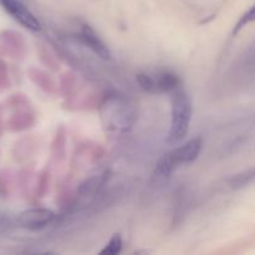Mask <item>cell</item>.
<instances>
[{
    "label": "cell",
    "mask_w": 255,
    "mask_h": 255,
    "mask_svg": "<svg viewBox=\"0 0 255 255\" xmlns=\"http://www.w3.org/2000/svg\"><path fill=\"white\" fill-rule=\"evenodd\" d=\"M192 121V101L184 90L176 89L171 97V125L168 142L178 143L188 134Z\"/></svg>",
    "instance_id": "1"
},
{
    "label": "cell",
    "mask_w": 255,
    "mask_h": 255,
    "mask_svg": "<svg viewBox=\"0 0 255 255\" xmlns=\"http://www.w3.org/2000/svg\"><path fill=\"white\" fill-rule=\"evenodd\" d=\"M133 116L132 105L125 97L114 95L105 102L102 119L105 120L107 128L115 131H126L133 124Z\"/></svg>",
    "instance_id": "2"
},
{
    "label": "cell",
    "mask_w": 255,
    "mask_h": 255,
    "mask_svg": "<svg viewBox=\"0 0 255 255\" xmlns=\"http://www.w3.org/2000/svg\"><path fill=\"white\" fill-rule=\"evenodd\" d=\"M54 219V212L47 208L36 207V208H30L21 212L19 214L17 222H19L20 227H22V228L35 232L46 228L50 223H52Z\"/></svg>",
    "instance_id": "3"
},
{
    "label": "cell",
    "mask_w": 255,
    "mask_h": 255,
    "mask_svg": "<svg viewBox=\"0 0 255 255\" xmlns=\"http://www.w3.org/2000/svg\"><path fill=\"white\" fill-rule=\"evenodd\" d=\"M202 147H203V139L201 137H196V138L189 139L182 146L174 148L173 151L167 152V156H168L172 166L176 168L181 164H189L196 161L201 154Z\"/></svg>",
    "instance_id": "4"
},
{
    "label": "cell",
    "mask_w": 255,
    "mask_h": 255,
    "mask_svg": "<svg viewBox=\"0 0 255 255\" xmlns=\"http://www.w3.org/2000/svg\"><path fill=\"white\" fill-rule=\"evenodd\" d=\"M1 4L7 14L11 15L24 27L31 31H39L41 29L39 19L20 0H1Z\"/></svg>",
    "instance_id": "5"
},
{
    "label": "cell",
    "mask_w": 255,
    "mask_h": 255,
    "mask_svg": "<svg viewBox=\"0 0 255 255\" xmlns=\"http://www.w3.org/2000/svg\"><path fill=\"white\" fill-rule=\"evenodd\" d=\"M80 39L90 50H92L101 59L109 60L111 57V52H110L109 47L106 46V44L100 39L99 35L89 25L82 26L81 32H80Z\"/></svg>",
    "instance_id": "6"
},
{
    "label": "cell",
    "mask_w": 255,
    "mask_h": 255,
    "mask_svg": "<svg viewBox=\"0 0 255 255\" xmlns=\"http://www.w3.org/2000/svg\"><path fill=\"white\" fill-rule=\"evenodd\" d=\"M153 80V92H172L179 87V79L173 72L163 71L151 75Z\"/></svg>",
    "instance_id": "7"
},
{
    "label": "cell",
    "mask_w": 255,
    "mask_h": 255,
    "mask_svg": "<svg viewBox=\"0 0 255 255\" xmlns=\"http://www.w3.org/2000/svg\"><path fill=\"white\" fill-rule=\"evenodd\" d=\"M122 251V238L120 234H114L105 248L100 252L101 255H117Z\"/></svg>",
    "instance_id": "8"
},
{
    "label": "cell",
    "mask_w": 255,
    "mask_h": 255,
    "mask_svg": "<svg viewBox=\"0 0 255 255\" xmlns=\"http://www.w3.org/2000/svg\"><path fill=\"white\" fill-rule=\"evenodd\" d=\"M253 179H254V171L253 169H251V171L243 172V173L232 177L231 186L232 188H236V189L243 188V187H246L247 184L252 183Z\"/></svg>",
    "instance_id": "9"
},
{
    "label": "cell",
    "mask_w": 255,
    "mask_h": 255,
    "mask_svg": "<svg viewBox=\"0 0 255 255\" xmlns=\"http://www.w3.org/2000/svg\"><path fill=\"white\" fill-rule=\"evenodd\" d=\"M102 183H104V177H95V178L89 179V181L85 182L84 184H81L80 191L85 194L92 193V192L97 191V189L102 186Z\"/></svg>",
    "instance_id": "10"
},
{
    "label": "cell",
    "mask_w": 255,
    "mask_h": 255,
    "mask_svg": "<svg viewBox=\"0 0 255 255\" xmlns=\"http://www.w3.org/2000/svg\"><path fill=\"white\" fill-rule=\"evenodd\" d=\"M136 80H137V82H138L139 87H141L143 91L153 92V80H152L151 75L141 72V74L137 75Z\"/></svg>",
    "instance_id": "11"
},
{
    "label": "cell",
    "mask_w": 255,
    "mask_h": 255,
    "mask_svg": "<svg viewBox=\"0 0 255 255\" xmlns=\"http://www.w3.org/2000/svg\"><path fill=\"white\" fill-rule=\"evenodd\" d=\"M253 20H254V7L251 6V9H249L248 11H247L246 14L241 17V20H239V21L237 22L236 26H234L233 35L238 34V32L241 31L244 26H247V25H248L249 22L253 21Z\"/></svg>",
    "instance_id": "12"
}]
</instances>
